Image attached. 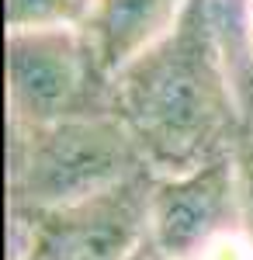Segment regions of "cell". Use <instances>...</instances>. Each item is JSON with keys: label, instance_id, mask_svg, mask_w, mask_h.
<instances>
[{"label": "cell", "instance_id": "cell-8", "mask_svg": "<svg viewBox=\"0 0 253 260\" xmlns=\"http://www.w3.org/2000/svg\"><path fill=\"white\" fill-rule=\"evenodd\" d=\"M132 260H167V257H160V253H156L149 243H142V246L136 250V257H132Z\"/></svg>", "mask_w": 253, "mask_h": 260}, {"label": "cell", "instance_id": "cell-5", "mask_svg": "<svg viewBox=\"0 0 253 260\" xmlns=\"http://www.w3.org/2000/svg\"><path fill=\"white\" fill-rule=\"evenodd\" d=\"M191 7L195 0H90L80 28L101 70L115 80L125 66L170 39Z\"/></svg>", "mask_w": 253, "mask_h": 260}, {"label": "cell", "instance_id": "cell-3", "mask_svg": "<svg viewBox=\"0 0 253 260\" xmlns=\"http://www.w3.org/2000/svg\"><path fill=\"white\" fill-rule=\"evenodd\" d=\"M4 52L7 125L115 111L111 77L101 70L83 28H11Z\"/></svg>", "mask_w": 253, "mask_h": 260}, {"label": "cell", "instance_id": "cell-1", "mask_svg": "<svg viewBox=\"0 0 253 260\" xmlns=\"http://www.w3.org/2000/svg\"><path fill=\"white\" fill-rule=\"evenodd\" d=\"M111 104L153 174H177L239 146L246 136L243 108L205 0H195L170 39L111 80Z\"/></svg>", "mask_w": 253, "mask_h": 260}, {"label": "cell", "instance_id": "cell-7", "mask_svg": "<svg viewBox=\"0 0 253 260\" xmlns=\"http://www.w3.org/2000/svg\"><path fill=\"white\" fill-rule=\"evenodd\" d=\"M236 180H239L243 233L253 240V136H243L239 146H236Z\"/></svg>", "mask_w": 253, "mask_h": 260}, {"label": "cell", "instance_id": "cell-9", "mask_svg": "<svg viewBox=\"0 0 253 260\" xmlns=\"http://www.w3.org/2000/svg\"><path fill=\"white\" fill-rule=\"evenodd\" d=\"M35 240H39V236H35ZM24 260H49V257H45V253H42L39 246H31V253H28V257H24Z\"/></svg>", "mask_w": 253, "mask_h": 260}, {"label": "cell", "instance_id": "cell-6", "mask_svg": "<svg viewBox=\"0 0 253 260\" xmlns=\"http://www.w3.org/2000/svg\"><path fill=\"white\" fill-rule=\"evenodd\" d=\"M90 0H4V18L11 28H80Z\"/></svg>", "mask_w": 253, "mask_h": 260}, {"label": "cell", "instance_id": "cell-2", "mask_svg": "<svg viewBox=\"0 0 253 260\" xmlns=\"http://www.w3.org/2000/svg\"><path fill=\"white\" fill-rule=\"evenodd\" d=\"M149 174L118 111L7 125V212L56 215Z\"/></svg>", "mask_w": 253, "mask_h": 260}, {"label": "cell", "instance_id": "cell-4", "mask_svg": "<svg viewBox=\"0 0 253 260\" xmlns=\"http://www.w3.org/2000/svg\"><path fill=\"white\" fill-rule=\"evenodd\" d=\"M233 233H243L236 149L177 174H153L146 243L160 257L201 260Z\"/></svg>", "mask_w": 253, "mask_h": 260}]
</instances>
